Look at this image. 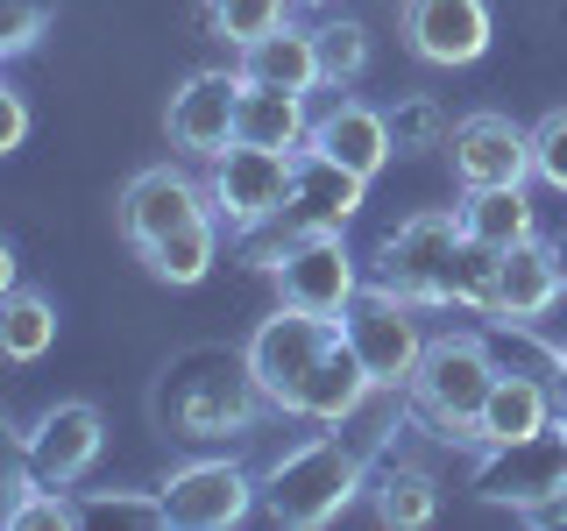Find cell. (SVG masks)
Here are the masks:
<instances>
[{
	"mask_svg": "<svg viewBox=\"0 0 567 531\" xmlns=\"http://www.w3.org/2000/svg\"><path fill=\"white\" fill-rule=\"evenodd\" d=\"M262 383L248 368V347L227 354V347H192L177 354L156 383V418L171 425L177 439H227V433H248L262 412Z\"/></svg>",
	"mask_w": 567,
	"mask_h": 531,
	"instance_id": "1",
	"label": "cell"
},
{
	"mask_svg": "<svg viewBox=\"0 0 567 531\" xmlns=\"http://www.w3.org/2000/svg\"><path fill=\"white\" fill-rule=\"evenodd\" d=\"M262 510L284 531H319L333 524L354 496L369 489V447L362 439H306L262 475Z\"/></svg>",
	"mask_w": 567,
	"mask_h": 531,
	"instance_id": "2",
	"label": "cell"
},
{
	"mask_svg": "<svg viewBox=\"0 0 567 531\" xmlns=\"http://www.w3.org/2000/svg\"><path fill=\"white\" fill-rule=\"evenodd\" d=\"M362 191H369V177L341 170L319 149H298V185H291V199H284L277 220L248 235V262H256V270H277L306 235H341L354 212H362Z\"/></svg>",
	"mask_w": 567,
	"mask_h": 531,
	"instance_id": "3",
	"label": "cell"
},
{
	"mask_svg": "<svg viewBox=\"0 0 567 531\" xmlns=\"http://www.w3.org/2000/svg\"><path fill=\"white\" fill-rule=\"evenodd\" d=\"M496 376H504V362H496L489 333H440V341H425L412 397L447 439H475V418H483V397L496 389Z\"/></svg>",
	"mask_w": 567,
	"mask_h": 531,
	"instance_id": "4",
	"label": "cell"
},
{
	"mask_svg": "<svg viewBox=\"0 0 567 531\" xmlns=\"http://www.w3.org/2000/svg\"><path fill=\"white\" fill-rule=\"evenodd\" d=\"M461 241H468V227H461V206H433V212H412V220L398 227V235H383V248L369 262H377V291H398L412 298V305H447V277H454V256Z\"/></svg>",
	"mask_w": 567,
	"mask_h": 531,
	"instance_id": "5",
	"label": "cell"
},
{
	"mask_svg": "<svg viewBox=\"0 0 567 531\" xmlns=\"http://www.w3.org/2000/svg\"><path fill=\"white\" fill-rule=\"evenodd\" d=\"M483 503L496 510H546L567 496V433L560 425H539L525 439H504V447H483V468L468 482Z\"/></svg>",
	"mask_w": 567,
	"mask_h": 531,
	"instance_id": "6",
	"label": "cell"
},
{
	"mask_svg": "<svg viewBox=\"0 0 567 531\" xmlns=\"http://www.w3.org/2000/svg\"><path fill=\"white\" fill-rule=\"evenodd\" d=\"M298 185V149H256V142H235V149L213 156V220H227L235 235H256V227H270L284 199H291Z\"/></svg>",
	"mask_w": 567,
	"mask_h": 531,
	"instance_id": "7",
	"label": "cell"
},
{
	"mask_svg": "<svg viewBox=\"0 0 567 531\" xmlns=\"http://www.w3.org/2000/svg\"><path fill=\"white\" fill-rule=\"evenodd\" d=\"M341 341L354 347V362L369 368V383H377V389H412L419 362H425V333H419V319H412V298L377 291V283H369V291L341 312Z\"/></svg>",
	"mask_w": 567,
	"mask_h": 531,
	"instance_id": "8",
	"label": "cell"
},
{
	"mask_svg": "<svg viewBox=\"0 0 567 531\" xmlns=\"http://www.w3.org/2000/svg\"><path fill=\"white\" fill-rule=\"evenodd\" d=\"M333 341H341V319H319V312L277 305L256 333H248V368H256L262 397L284 412V404H291V389L312 376V362H319Z\"/></svg>",
	"mask_w": 567,
	"mask_h": 531,
	"instance_id": "9",
	"label": "cell"
},
{
	"mask_svg": "<svg viewBox=\"0 0 567 531\" xmlns=\"http://www.w3.org/2000/svg\"><path fill=\"white\" fill-rule=\"evenodd\" d=\"M156 496H164V518L177 531H227L262 503L256 475L235 468V460H185V468H171V482Z\"/></svg>",
	"mask_w": 567,
	"mask_h": 531,
	"instance_id": "10",
	"label": "cell"
},
{
	"mask_svg": "<svg viewBox=\"0 0 567 531\" xmlns=\"http://www.w3.org/2000/svg\"><path fill=\"white\" fill-rule=\"evenodd\" d=\"M241 93H248L241 64H235V71H192V79L171 93V142H177L185 156H206V164H213L220 149H235Z\"/></svg>",
	"mask_w": 567,
	"mask_h": 531,
	"instance_id": "11",
	"label": "cell"
},
{
	"mask_svg": "<svg viewBox=\"0 0 567 531\" xmlns=\"http://www.w3.org/2000/svg\"><path fill=\"white\" fill-rule=\"evenodd\" d=\"M100 447H106V425H100L93 404H50V412L22 433L29 475H35V482H50V489H71L100 460Z\"/></svg>",
	"mask_w": 567,
	"mask_h": 531,
	"instance_id": "12",
	"label": "cell"
},
{
	"mask_svg": "<svg viewBox=\"0 0 567 531\" xmlns=\"http://www.w3.org/2000/svg\"><path fill=\"white\" fill-rule=\"evenodd\" d=\"M270 277L284 283V305L319 312V319H341L362 298V277H354V256L341 248V235H306Z\"/></svg>",
	"mask_w": 567,
	"mask_h": 531,
	"instance_id": "13",
	"label": "cell"
},
{
	"mask_svg": "<svg viewBox=\"0 0 567 531\" xmlns=\"http://www.w3.org/2000/svg\"><path fill=\"white\" fill-rule=\"evenodd\" d=\"M454 177L461 185H525L532 177V128L504 114H461L447 135Z\"/></svg>",
	"mask_w": 567,
	"mask_h": 531,
	"instance_id": "14",
	"label": "cell"
},
{
	"mask_svg": "<svg viewBox=\"0 0 567 531\" xmlns=\"http://www.w3.org/2000/svg\"><path fill=\"white\" fill-rule=\"evenodd\" d=\"M206 212H213V191H199L185 170L156 164V170H142L135 185L121 191V235H128L135 248H150V241H164L171 227L206 220Z\"/></svg>",
	"mask_w": 567,
	"mask_h": 531,
	"instance_id": "15",
	"label": "cell"
},
{
	"mask_svg": "<svg viewBox=\"0 0 567 531\" xmlns=\"http://www.w3.org/2000/svg\"><path fill=\"white\" fill-rule=\"evenodd\" d=\"M404 43L425 64H475L489 50V0H404Z\"/></svg>",
	"mask_w": 567,
	"mask_h": 531,
	"instance_id": "16",
	"label": "cell"
},
{
	"mask_svg": "<svg viewBox=\"0 0 567 531\" xmlns=\"http://www.w3.org/2000/svg\"><path fill=\"white\" fill-rule=\"evenodd\" d=\"M306 149L333 156V164L354 170V177H377L390 156H398V142H390V114H377V106H362V100H341L312 121Z\"/></svg>",
	"mask_w": 567,
	"mask_h": 531,
	"instance_id": "17",
	"label": "cell"
},
{
	"mask_svg": "<svg viewBox=\"0 0 567 531\" xmlns=\"http://www.w3.org/2000/svg\"><path fill=\"white\" fill-rule=\"evenodd\" d=\"M369 397H377L369 368L354 362V347H348V341H333V347L312 362V376L291 389V404H284V412H291V418H312V425H348Z\"/></svg>",
	"mask_w": 567,
	"mask_h": 531,
	"instance_id": "18",
	"label": "cell"
},
{
	"mask_svg": "<svg viewBox=\"0 0 567 531\" xmlns=\"http://www.w3.org/2000/svg\"><path fill=\"white\" fill-rule=\"evenodd\" d=\"M554 397L560 389L546 376H525V368H504L496 389L483 397V418H475V447H504V439H525L539 433V425H554Z\"/></svg>",
	"mask_w": 567,
	"mask_h": 531,
	"instance_id": "19",
	"label": "cell"
},
{
	"mask_svg": "<svg viewBox=\"0 0 567 531\" xmlns=\"http://www.w3.org/2000/svg\"><path fill=\"white\" fill-rule=\"evenodd\" d=\"M567 291L560 270H554V256H546V241H518V248H504V262H496V305L489 319H546L554 312V298Z\"/></svg>",
	"mask_w": 567,
	"mask_h": 531,
	"instance_id": "20",
	"label": "cell"
},
{
	"mask_svg": "<svg viewBox=\"0 0 567 531\" xmlns=\"http://www.w3.org/2000/svg\"><path fill=\"white\" fill-rule=\"evenodd\" d=\"M461 227L489 248H518V241H539V206L525 199V185H468Z\"/></svg>",
	"mask_w": 567,
	"mask_h": 531,
	"instance_id": "21",
	"label": "cell"
},
{
	"mask_svg": "<svg viewBox=\"0 0 567 531\" xmlns=\"http://www.w3.org/2000/svg\"><path fill=\"white\" fill-rule=\"evenodd\" d=\"M241 79L248 85H284V93H312L319 85V50L312 29H270L241 50Z\"/></svg>",
	"mask_w": 567,
	"mask_h": 531,
	"instance_id": "22",
	"label": "cell"
},
{
	"mask_svg": "<svg viewBox=\"0 0 567 531\" xmlns=\"http://www.w3.org/2000/svg\"><path fill=\"white\" fill-rule=\"evenodd\" d=\"M306 135H312L306 93H284V85H248L241 93L235 142H256V149H306Z\"/></svg>",
	"mask_w": 567,
	"mask_h": 531,
	"instance_id": "23",
	"label": "cell"
},
{
	"mask_svg": "<svg viewBox=\"0 0 567 531\" xmlns=\"http://www.w3.org/2000/svg\"><path fill=\"white\" fill-rule=\"evenodd\" d=\"M142 262H150V277L156 283H206L213 277V262H220V220H185V227H171L164 241H150L142 248Z\"/></svg>",
	"mask_w": 567,
	"mask_h": 531,
	"instance_id": "24",
	"label": "cell"
},
{
	"mask_svg": "<svg viewBox=\"0 0 567 531\" xmlns=\"http://www.w3.org/2000/svg\"><path fill=\"white\" fill-rule=\"evenodd\" d=\"M369 489H377V518L398 524V531L433 524V510H440L433 475H425V468H404V460H383V468L369 475Z\"/></svg>",
	"mask_w": 567,
	"mask_h": 531,
	"instance_id": "25",
	"label": "cell"
},
{
	"mask_svg": "<svg viewBox=\"0 0 567 531\" xmlns=\"http://www.w3.org/2000/svg\"><path fill=\"white\" fill-rule=\"evenodd\" d=\"M50 341H58V305L35 291H14L8 312H0V347H8V362H35Z\"/></svg>",
	"mask_w": 567,
	"mask_h": 531,
	"instance_id": "26",
	"label": "cell"
},
{
	"mask_svg": "<svg viewBox=\"0 0 567 531\" xmlns=\"http://www.w3.org/2000/svg\"><path fill=\"white\" fill-rule=\"evenodd\" d=\"M79 524H93V531H164V496H135V489H93V496H79Z\"/></svg>",
	"mask_w": 567,
	"mask_h": 531,
	"instance_id": "27",
	"label": "cell"
},
{
	"mask_svg": "<svg viewBox=\"0 0 567 531\" xmlns=\"http://www.w3.org/2000/svg\"><path fill=\"white\" fill-rule=\"evenodd\" d=\"M496 262H504V248H489V241H461V256H454V277H447V305L461 312H489L496 305Z\"/></svg>",
	"mask_w": 567,
	"mask_h": 531,
	"instance_id": "28",
	"label": "cell"
},
{
	"mask_svg": "<svg viewBox=\"0 0 567 531\" xmlns=\"http://www.w3.org/2000/svg\"><path fill=\"white\" fill-rule=\"evenodd\" d=\"M312 50H319V85H354L369 71V29L362 22H319Z\"/></svg>",
	"mask_w": 567,
	"mask_h": 531,
	"instance_id": "29",
	"label": "cell"
},
{
	"mask_svg": "<svg viewBox=\"0 0 567 531\" xmlns=\"http://www.w3.org/2000/svg\"><path fill=\"white\" fill-rule=\"evenodd\" d=\"M284 14H291V0H206L213 35H227L235 50H248L256 35H270V29H284Z\"/></svg>",
	"mask_w": 567,
	"mask_h": 531,
	"instance_id": "30",
	"label": "cell"
},
{
	"mask_svg": "<svg viewBox=\"0 0 567 531\" xmlns=\"http://www.w3.org/2000/svg\"><path fill=\"white\" fill-rule=\"evenodd\" d=\"M454 121L440 114V100H398L390 106V142H398V156H433L447 149Z\"/></svg>",
	"mask_w": 567,
	"mask_h": 531,
	"instance_id": "31",
	"label": "cell"
},
{
	"mask_svg": "<svg viewBox=\"0 0 567 531\" xmlns=\"http://www.w3.org/2000/svg\"><path fill=\"white\" fill-rule=\"evenodd\" d=\"M532 177L567 191V106H554V114L532 128Z\"/></svg>",
	"mask_w": 567,
	"mask_h": 531,
	"instance_id": "32",
	"label": "cell"
},
{
	"mask_svg": "<svg viewBox=\"0 0 567 531\" xmlns=\"http://www.w3.org/2000/svg\"><path fill=\"white\" fill-rule=\"evenodd\" d=\"M50 14H58V0H0V50L22 58L35 35L50 29Z\"/></svg>",
	"mask_w": 567,
	"mask_h": 531,
	"instance_id": "33",
	"label": "cell"
},
{
	"mask_svg": "<svg viewBox=\"0 0 567 531\" xmlns=\"http://www.w3.org/2000/svg\"><path fill=\"white\" fill-rule=\"evenodd\" d=\"M29 142V106L14 85H0V149H22Z\"/></svg>",
	"mask_w": 567,
	"mask_h": 531,
	"instance_id": "34",
	"label": "cell"
},
{
	"mask_svg": "<svg viewBox=\"0 0 567 531\" xmlns=\"http://www.w3.org/2000/svg\"><path fill=\"white\" fill-rule=\"evenodd\" d=\"M546 256H554V270H560V283H567V235H546Z\"/></svg>",
	"mask_w": 567,
	"mask_h": 531,
	"instance_id": "35",
	"label": "cell"
},
{
	"mask_svg": "<svg viewBox=\"0 0 567 531\" xmlns=\"http://www.w3.org/2000/svg\"><path fill=\"white\" fill-rule=\"evenodd\" d=\"M554 389H560V404H567V341H560V368H554Z\"/></svg>",
	"mask_w": 567,
	"mask_h": 531,
	"instance_id": "36",
	"label": "cell"
},
{
	"mask_svg": "<svg viewBox=\"0 0 567 531\" xmlns=\"http://www.w3.org/2000/svg\"><path fill=\"white\" fill-rule=\"evenodd\" d=\"M554 425H560V433H567V404H560V418H554Z\"/></svg>",
	"mask_w": 567,
	"mask_h": 531,
	"instance_id": "37",
	"label": "cell"
}]
</instances>
